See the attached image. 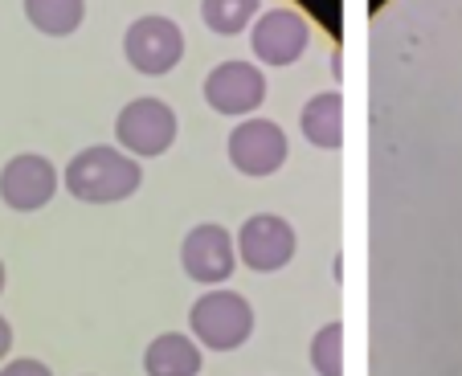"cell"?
Here are the masks:
<instances>
[{
	"mask_svg": "<svg viewBox=\"0 0 462 376\" xmlns=\"http://www.w3.org/2000/svg\"><path fill=\"white\" fill-rule=\"evenodd\" d=\"M189 335L209 352H234L254 335V307L237 290L213 287L192 303Z\"/></svg>",
	"mask_w": 462,
	"mask_h": 376,
	"instance_id": "2",
	"label": "cell"
},
{
	"mask_svg": "<svg viewBox=\"0 0 462 376\" xmlns=\"http://www.w3.org/2000/svg\"><path fill=\"white\" fill-rule=\"evenodd\" d=\"M311 368L319 376H344V324L332 319L311 335Z\"/></svg>",
	"mask_w": 462,
	"mask_h": 376,
	"instance_id": "15",
	"label": "cell"
},
{
	"mask_svg": "<svg viewBox=\"0 0 462 376\" xmlns=\"http://www.w3.org/2000/svg\"><path fill=\"white\" fill-rule=\"evenodd\" d=\"M299 127H303L307 143L323 151H336L344 143V95L340 90H319L311 103L299 115Z\"/></svg>",
	"mask_w": 462,
	"mask_h": 376,
	"instance_id": "12",
	"label": "cell"
},
{
	"mask_svg": "<svg viewBox=\"0 0 462 376\" xmlns=\"http://www.w3.org/2000/svg\"><path fill=\"white\" fill-rule=\"evenodd\" d=\"M115 140L127 156L135 160H156L176 143V111L156 95L131 98L115 119Z\"/></svg>",
	"mask_w": 462,
	"mask_h": 376,
	"instance_id": "3",
	"label": "cell"
},
{
	"mask_svg": "<svg viewBox=\"0 0 462 376\" xmlns=\"http://www.w3.org/2000/svg\"><path fill=\"white\" fill-rule=\"evenodd\" d=\"M237 262L254 274H274L295 258L299 250V237H295V225L279 213H254V217L242 221L237 229Z\"/></svg>",
	"mask_w": 462,
	"mask_h": 376,
	"instance_id": "5",
	"label": "cell"
},
{
	"mask_svg": "<svg viewBox=\"0 0 462 376\" xmlns=\"http://www.w3.org/2000/svg\"><path fill=\"white\" fill-rule=\"evenodd\" d=\"M229 164L242 176H274L287 164V132L262 115L242 119L229 135Z\"/></svg>",
	"mask_w": 462,
	"mask_h": 376,
	"instance_id": "8",
	"label": "cell"
},
{
	"mask_svg": "<svg viewBox=\"0 0 462 376\" xmlns=\"http://www.w3.org/2000/svg\"><path fill=\"white\" fill-rule=\"evenodd\" d=\"M61 180H66L70 197H79V201H87V205H119L140 193L143 168H140V160L127 156L123 148L90 143L79 156H70Z\"/></svg>",
	"mask_w": 462,
	"mask_h": 376,
	"instance_id": "1",
	"label": "cell"
},
{
	"mask_svg": "<svg viewBox=\"0 0 462 376\" xmlns=\"http://www.w3.org/2000/svg\"><path fill=\"white\" fill-rule=\"evenodd\" d=\"M25 17L45 37H70L87 17V0H25Z\"/></svg>",
	"mask_w": 462,
	"mask_h": 376,
	"instance_id": "13",
	"label": "cell"
},
{
	"mask_svg": "<svg viewBox=\"0 0 462 376\" xmlns=\"http://www.w3.org/2000/svg\"><path fill=\"white\" fill-rule=\"evenodd\" d=\"M58 184L61 176L50 160L37 156V151H21V156H13L0 168V201L13 213H37L53 201Z\"/></svg>",
	"mask_w": 462,
	"mask_h": 376,
	"instance_id": "9",
	"label": "cell"
},
{
	"mask_svg": "<svg viewBox=\"0 0 462 376\" xmlns=\"http://www.w3.org/2000/svg\"><path fill=\"white\" fill-rule=\"evenodd\" d=\"M123 58L131 61L135 74H148V78H160V74L176 70L184 58V29L176 25L172 17H160V13H148V17L131 21L127 33H123Z\"/></svg>",
	"mask_w": 462,
	"mask_h": 376,
	"instance_id": "4",
	"label": "cell"
},
{
	"mask_svg": "<svg viewBox=\"0 0 462 376\" xmlns=\"http://www.w3.org/2000/svg\"><path fill=\"white\" fill-rule=\"evenodd\" d=\"M9 352H13V327H9V319L0 316V364L9 360Z\"/></svg>",
	"mask_w": 462,
	"mask_h": 376,
	"instance_id": "17",
	"label": "cell"
},
{
	"mask_svg": "<svg viewBox=\"0 0 462 376\" xmlns=\"http://www.w3.org/2000/svg\"><path fill=\"white\" fill-rule=\"evenodd\" d=\"M0 376H53V372H50V364H42V360L17 356V360H5V364H0Z\"/></svg>",
	"mask_w": 462,
	"mask_h": 376,
	"instance_id": "16",
	"label": "cell"
},
{
	"mask_svg": "<svg viewBox=\"0 0 462 376\" xmlns=\"http://www.w3.org/2000/svg\"><path fill=\"white\" fill-rule=\"evenodd\" d=\"M311 45V25L295 9H266L250 25V50L262 66H291Z\"/></svg>",
	"mask_w": 462,
	"mask_h": 376,
	"instance_id": "10",
	"label": "cell"
},
{
	"mask_svg": "<svg viewBox=\"0 0 462 376\" xmlns=\"http://www.w3.org/2000/svg\"><path fill=\"white\" fill-rule=\"evenodd\" d=\"M205 103L217 115H229V119H250L266 103V74L242 58L217 61L205 78Z\"/></svg>",
	"mask_w": 462,
	"mask_h": 376,
	"instance_id": "6",
	"label": "cell"
},
{
	"mask_svg": "<svg viewBox=\"0 0 462 376\" xmlns=\"http://www.w3.org/2000/svg\"><path fill=\"white\" fill-rule=\"evenodd\" d=\"M258 13H262V0H201L205 25L221 37L245 33L258 21Z\"/></svg>",
	"mask_w": 462,
	"mask_h": 376,
	"instance_id": "14",
	"label": "cell"
},
{
	"mask_svg": "<svg viewBox=\"0 0 462 376\" xmlns=\"http://www.w3.org/2000/svg\"><path fill=\"white\" fill-rule=\"evenodd\" d=\"M201 344L184 332H164L143 348V372L148 376H197L205 368Z\"/></svg>",
	"mask_w": 462,
	"mask_h": 376,
	"instance_id": "11",
	"label": "cell"
},
{
	"mask_svg": "<svg viewBox=\"0 0 462 376\" xmlns=\"http://www.w3.org/2000/svg\"><path fill=\"white\" fill-rule=\"evenodd\" d=\"M180 266L192 282L201 287H226V279L237 266V250H234V234L217 221H201L192 225L180 242Z\"/></svg>",
	"mask_w": 462,
	"mask_h": 376,
	"instance_id": "7",
	"label": "cell"
},
{
	"mask_svg": "<svg viewBox=\"0 0 462 376\" xmlns=\"http://www.w3.org/2000/svg\"><path fill=\"white\" fill-rule=\"evenodd\" d=\"M5 282H9V271H5V258H0V295H5Z\"/></svg>",
	"mask_w": 462,
	"mask_h": 376,
	"instance_id": "18",
	"label": "cell"
}]
</instances>
